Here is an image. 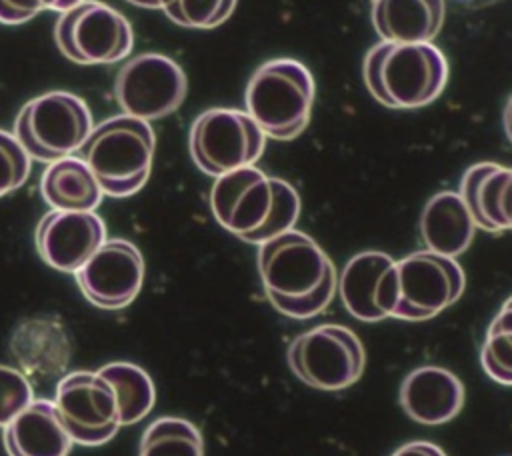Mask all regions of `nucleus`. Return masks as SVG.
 <instances>
[{
	"label": "nucleus",
	"mask_w": 512,
	"mask_h": 456,
	"mask_svg": "<svg viewBox=\"0 0 512 456\" xmlns=\"http://www.w3.org/2000/svg\"><path fill=\"white\" fill-rule=\"evenodd\" d=\"M258 272L270 304L296 320L324 312L338 288L328 254L316 240L294 228L260 244Z\"/></svg>",
	"instance_id": "obj_1"
},
{
	"label": "nucleus",
	"mask_w": 512,
	"mask_h": 456,
	"mask_svg": "<svg viewBox=\"0 0 512 456\" xmlns=\"http://www.w3.org/2000/svg\"><path fill=\"white\" fill-rule=\"evenodd\" d=\"M210 208L224 230L262 244L292 230L300 216V196L290 182L244 166L216 178Z\"/></svg>",
	"instance_id": "obj_2"
},
{
	"label": "nucleus",
	"mask_w": 512,
	"mask_h": 456,
	"mask_svg": "<svg viewBox=\"0 0 512 456\" xmlns=\"http://www.w3.org/2000/svg\"><path fill=\"white\" fill-rule=\"evenodd\" d=\"M364 84L394 110H416L434 102L448 82V60L432 42H378L364 58Z\"/></svg>",
	"instance_id": "obj_3"
},
{
	"label": "nucleus",
	"mask_w": 512,
	"mask_h": 456,
	"mask_svg": "<svg viewBox=\"0 0 512 456\" xmlns=\"http://www.w3.org/2000/svg\"><path fill=\"white\" fill-rule=\"evenodd\" d=\"M154 144L156 136L148 120L118 114L94 126L78 154L106 196L126 198L146 184Z\"/></svg>",
	"instance_id": "obj_4"
},
{
	"label": "nucleus",
	"mask_w": 512,
	"mask_h": 456,
	"mask_svg": "<svg viewBox=\"0 0 512 456\" xmlns=\"http://www.w3.org/2000/svg\"><path fill=\"white\" fill-rule=\"evenodd\" d=\"M312 72L298 60L274 58L252 74L246 86V112L274 140H292L304 132L314 104Z\"/></svg>",
	"instance_id": "obj_5"
},
{
	"label": "nucleus",
	"mask_w": 512,
	"mask_h": 456,
	"mask_svg": "<svg viewBox=\"0 0 512 456\" xmlns=\"http://www.w3.org/2000/svg\"><path fill=\"white\" fill-rule=\"evenodd\" d=\"M88 104L64 90H54L28 100L14 122V136L30 158L54 162L72 156L92 132Z\"/></svg>",
	"instance_id": "obj_6"
},
{
	"label": "nucleus",
	"mask_w": 512,
	"mask_h": 456,
	"mask_svg": "<svg viewBox=\"0 0 512 456\" xmlns=\"http://www.w3.org/2000/svg\"><path fill=\"white\" fill-rule=\"evenodd\" d=\"M288 366L304 384L338 392L360 380L366 366L364 344L342 324H320L292 340Z\"/></svg>",
	"instance_id": "obj_7"
},
{
	"label": "nucleus",
	"mask_w": 512,
	"mask_h": 456,
	"mask_svg": "<svg viewBox=\"0 0 512 456\" xmlns=\"http://www.w3.org/2000/svg\"><path fill=\"white\" fill-rule=\"evenodd\" d=\"M194 164L210 174L254 166L266 148V134L248 112L236 108H210L196 116L188 134Z\"/></svg>",
	"instance_id": "obj_8"
},
{
	"label": "nucleus",
	"mask_w": 512,
	"mask_h": 456,
	"mask_svg": "<svg viewBox=\"0 0 512 456\" xmlns=\"http://www.w3.org/2000/svg\"><path fill=\"white\" fill-rule=\"evenodd\" d=\"M60 52L78 64H112L124 60L134 46V32L116 8L84 0L62 12L54 24Z\"/></svg>",
	"instance_id": "obj_9"
},
{
	"label": "nucleus",
	"mask_w": 512,
	"mask_h": 456,
	"mask_svg": "<svg viewBox=\"0 0 512 456\" xmlns=\"http://www.w3.org/2000/svg\"><path fill=\"white\" fill-rule=\"evenodd\" d=\"M396 282L398 300L392 318L428 320L462 296L466 276L456 258L420 250L396 260Z\"/></svg>",
	"instance_id": "obj_10"
},
{
	"label": "nucleus",
	"mask_w": 512,
	"mask_h": 456,
	"mask_svg": "<svg viewBox=\"0 0 512 456\" xmlns=\"http://www.w3.org/2000/svg\"><path fill=\"white\" fill-rule=\"evenodd\" d=\"M186 90L184 70L172 58L156 52H144L124 62L114 82L116 102L124 114L148 122L178 110Z\"/></svg>",
	"instance_id": "obj_11"
},
{
	"label": "nucleus",
	"mask_w": 512,
	"mask_h": 456,
	"mask_svg": "<svg viewBox=\"0 0 512 456\" xmlns=\"http://www.w3.org/2000/svg\"><path fill=\"white\" fill-rule=\"evenodd\" d=\"M54 404L72 442L82 446L104 444L122 426L116 392L98 372L64 374L56 384Z\"/></svg>",
	"instance_id": "obj_12"
},
{
	"label": "nucleus",
	"mask_w": 512,
	"mask_h": 456,
	"mask_svg": "<svg viewBox=\"0 0 512 456\" xmlns=\"http://www.w3.org/2000/svg\"><path fill=\"white\" fill-rule=\"evenodd\" d=\"M76 282L98 308H126L140 292L144 260L140 250L124 238L106 240L76 272Z\"/></svg>",
	"instance_id": "obj_13"
},
{
	"label": "nucleus",
	"mask_w": 512,
	"mask_h": 456,
	"mask_svg": "<svg viewBox=\"0 0 512 456\" xmlns=\"http://www.w3.org/2000/svg\"><path fill=\"white\" fill-rule=\"evenodd\" d=\"M338 292L344 308L362 322L394 316L398 300L396 260L378 250L352 256L340 272Z\"/></svg>",
	"instance_id": "obj_14"
},
{
	"label": "nucleus",
	"mask_w": 512,
	"mask_h": 456,
	"mask_svg": "<svg viewBox=\"0 0 512 456\" xmlns=\"http://www.w3.org/2000/svg\"><path fill=\"white\" fill-rule=\"evenodd\" d=\"M104 242L106 224L94 210H50L36 228L40 258L60 272H76Z\"/></svg>",
	"instance_id": "obj_15"
},
{
	"label": "nucleus",
	"mask_w": 512,
	"mask_h": 456,
	"mask_svg": "<svg viewBox=\"0 0 512 456\" xmlns=\"http://www.w3.org/2000/svg\"><path fill=\"white\" fill-rule=\"evenodd\" d=\"M8 350L26 378L48 382L64 376L72 356V342L58 318L34 316L12 330Z\"/></svg>",
	"instance_id": "obj_16"
},
{
	"label": "nucleus",
	"mask_w": 512,
	"mask_h": 456,
	"mask_svg": "<svg viewBox=\"0 0 512 456\" xmlns=\"http://www.w3.org/2000/svg\"><path fill=\"white\" fill-rule=\"evenodd\" d=\"M400 406L418 424L440 426L458 416L464 406L462 380L442 366L410 370L400 384Z\"/></svg>",
	"instance_id": "obj_17"
},
{
	"label": "nucleus",
	"mask_w": 512,
	"mask_h": 456,
	"mask_svg": "<svg viewBox=\"0 0 512 456\" xmlns=\"http://www.w3.org/2000/svg\"><path fill=\"white\" fill-rule=\"evenodd\" d=\"M458 194L476 228L492 234L512 230V168L478 162L464 172Z\"/></svg>",
	"instance_id": "obj_18"
},
{
	"label": "nucleus",
	"mask_w": 512,
	"mask_h": 456,
	"mask_svg": "<svg viewBox=\"0 0 512 456\" xmlns=\"http://www.w3.org/2000/svg\"><path fill=\"white\" fill-rule=\"evenodd\" d=\"M8 456H68L72 438L52 400H32L4 426Z\"/></svg>",
	"instance_id": "obj_19"
},
{
	"label": "nucleus",
	"mask_w": 512,
	"mask_h": 456,
	"mask_svg": "<svg viewBox=\"0 0 512 456\" xmlns=\"http://www.w3.org/2000/svg\"><path fill=\"white\" fill-rule=\"evenodd\" d=\"M446 0H372L370 20L384 42H432L442 30Z\"/></svg>",
	"instance_id": "obj_20"
},
{
	"label": "nucleus",
	"mask_w": 512,
	"mask_h": 456,
	"mask_svg": "<svg viewBox=\"0 0 512 456\" xmlns=\"http://www.w3.org/2000/svg\"><path fill=\"white\" fill-rule=\"evenodd\" d=\"M420 238L426 250L456 258L472 244L476 224L458 192L434 194L420 214Z\"/></svg>",
	"instance_id": "obj_21"
},
{
	"label": "nucleus",
	"mask_w": 512,
	"mask_h": 456,
	"mask_svg": "<svg viewBox=\"0 0 512 456\" xmlns=\"http://www.w3.org/2000/svg\"><path fill=\"white\" fill-rule=\"evenodd\" d=\"M40 194L52 210H94L102 188L80 156H64L48 164L40 178Z\"/></svg>",
	"instance_id": "obj_22"
},
{
	"label": "nucleus",
	"mask_w": 512,
	"mask_h": 456,
	"mask_svg": "<svg viewBox=\"0 0 512 456\" xmlns=\"http://www.w3.org/2000/svg\"><path fill=\"white\" fill-rule=\"evenodd\" d=\"M98 374L108 380L116 392L122 426L136 424L148 416L154 406L156 392L146 370L132 362H110L102 366Z\"/></svg>",
	"instance_id": "obj_23"
},
{
	"label": "nucleus",
	"mask_w": 512,
	"mask_h": 456,
	"mask_svg": "<svg viewBox=\"0 0 512 456\" xmlns=\"http://www.w3.org/2000/svg\"><path fill=\"white\" fill-rule=\"evenodd\" d=\"M138 456H204V440L192 422L162 416L144 430Z\"/></svg>",
	"instance_id": "obj_24"
},
{
	"label": "nucleus",
	"mask_w": 512,
	"mask_h": 456,
	"mask_svg": "<svg viewBox=\"0 0 512 456\" xmlns=\"http://www.w3.org/2000/svg\"><path fill=\"white\" fill-rule=\"evenodd\" d=\"M480 364L492 380L512 386V296L502 304L486 330Z\"/></svg>",
	"instance_id": "obj_25"
},
{
	"label": "nucleus",
	"mask_w": 512,
	"mask_h": 456,
	"mask_svg": "<svg viewBox=\"0 0 512 456\" xmlns=\"http://www.w3.org/2000/svg\"><path fill=\"white\" fill-rule=\"evenodd\" d=\"M238 0H170L164 14L184 28L210 30L230 18Z\"/></svg>",
	"instance_id": "obj_26"
},
{
	"label": "nucleus",
	"mask_w": 512,
	"mask_h": 456,
	"mask_svg": "<svg viewBox=\"0 0 512 456\" xmlns=\"http://www.w3.org/2000/svg\"><path fill=\"white\" fill-rule=\"evenodd\" d=\"M30 154L20 144V140L0 130V196L20 188L30 174Z\"/></svg>",
	"instance_id": "obj_27"
},
{
	"label": "nucleus",
	"mask_w": 512,
	"mask_h": 456,
	"mask_svg": "<svg viewBox=\"0 0 512 456\" xmlns=\"http://www.w3.org/2000/svg\"><path fill=\"white\" fill-rule=\"evenodd\" d=\"M32 400V386L26 374L0 364V426L10 424Z\"/></svg>",
	"instance_id": "obj_28"
},
{
	"label": "nucleus",
	"mask_w": 512,
	"mask_h": 456,
	"mask_svg": "<svg viewBox=\"0 0 512 456\" xmlns=\"http://www.w3.org/2000/svg\"><path fill=\"white\" fill-rule=\"evenodd\" d=\"M82 2L84 0H0V22L22 24L42 10H54L62 14Z\"/></svg>",
	"instance_id": "obj_29"
},
{
	"label": "nucleus",
	"mask_w": 512,
	"mask_h": 456,
	"mask_svg": "<svg viewBox=\"0 0 512 456\" xmlns=\"http://www.w3.org/2000/svg\"><path fill=\"white\" fill-rule=\"evenodd\" d=\"M390 456H448L438 444L428 440H412L402 444Z\"/></svg>",
	"instance_id": "obj_30"
},
{
	"label": "nucleus",
	"mask_w": 512,
	"mask_h": 456,
	"mask_svg": "<svg viewBox=\"0 0 512 456\" xmlns=\"http://www.w3.org/2000/svg\"><path fill=\"white\" fill-rule=\"evenodd\" d=\"M502 122H504V130H506V136L508 140L512 142V96L508 98L506 106H504V112H502Z\"/></svg>",
	"instance_id": "obj_31"
},
{
	"label": "nucleus",
	"mask_w": 512,
	"mask_h": 456,
	"mask_svg": "<svg viewBox=\"0 0 512 456\" xmlns=\"http://www.w3.org/2000/svg\"><path fill=\"white\" fill-rule=\"evenodd\" d=\"M134 6H140V8H152V10H164V6L170 2V0H126Z\"/></svg>",
	"instance_id": "obj_32"
},
{
	"label": "nucleus",
	"mask_w": 512,
	"mask_h": 456,
	"mask_svg": "<svg viewBox=\"0 0 512 456\" xmlns=\"http://www.w3.org/2000/svg\"><path fill=\"white\" fill-rule=\"evenodd\" d=\"M462 6H468V8H484V6H490V4H496L498 0H454Z\"/></svg>",
	"instance_id": "obj_33"
}]
</instances>
